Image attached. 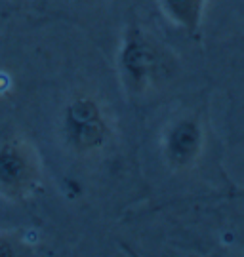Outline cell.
Here are the masks:
<instances>
[{
    "label": "cell",
    "mask_w": 244,
    "mask_h": 257,
    "mask_svg": "<svg viewBox=\"0 0 244 257\" xmlns=\"http://www.w3.org/2000/svg\"><path fill=\"white\" fill-rule=\"evenodd\" d=\"M61 132L67 147L76 155H96L107 147L113 136L107 110L96 97L80 93L65 105Z\"/></svg>",
    "instance_id": "obj_1"
},
{
    "label": "cell",
    "mask_w": 244,
    "mask_h": 257,
    "mask_svg": "<svg viewBox=\"0 0 244 257\" xmlns=\"http://www.w3.org/2000/svg\"><path fill=\"white\" fill-rule=\"evenodd\" d=\"M42 181V164L35 147L23 138L0 143V196L25 200Z\"/></svg>",
    "instance_id": "obj_2"
},
{
    "label": "cell",
    "mask_w": 244,
    "mask_h": 257,
    "mask_svg": "<svg viewBox=\"0 0 244 257\" xmlns=\"http://www.w3.org/2000/svg\"><path fill=\"white\" fill-rule=\"evenodd\" d=\"M162 55L154 42L139 27H130L118 48V71L132 92H145L158 78Z\"/></svg>",
    "instance_id": "obj_3"
},
{
    "label": "cell",
    "mask_w": 244,
    "mask_h": 257,
    "mask_svg": "<svg viewBox=\"0 0 244 257\" xmlns=\"http://www.w3.org/2000/svg\"><path fill=\"white\" fill-rule=\"evenodd\" d=\"M204 132L199 120L183 116L174 120L162 136V153L174 170H187L202 155Z\"/></svg>",
    "instance_id": "obj_4"
},
{
    "label": "cell",
    "mask_w": 244,
    "mask_h": 257,
    "mask_svg": "<svg viewBox=\"0 0 244 257\" xmlns=\"http://www.w3.org/2000/svg\"><path fill=\"white\" fill-rule=\"evenodd\" d=\"M164 16L185 33H197L202 25L206 0H158Z\"/></svg>",
    "instance_id": "obj_5"
},
{
    "label": "cell",
    "mask_w": 244,
    "mask_h": 257,
    "mask_svg": "<svg viewBox=\"0 0 244 257\" xmlns=\"http://www.w3.org/2000/svg\"><path fill=\"white\" fill-rule=\"evenodd\" d=\"M31 251L33 248L29 242L16 236L14 232H0V255H25Z\"/></svg>",
    "instance_id": "obj_6"
},
{
    "label": "cell",
    "mask_w": 244,
    "mask_h": 257,
    "mask_svg": "<svg viewBox=\"0 0 244 257\" xmlns=\"http://www.w3.org/2000/svg\"><path fill=\"white\" fill-rule=\"evenodd\" d=\"M14 2H25V0H14Z\"/></svg>",
    "instance_id": "obj_7"
}]
</instances>
